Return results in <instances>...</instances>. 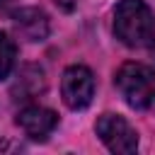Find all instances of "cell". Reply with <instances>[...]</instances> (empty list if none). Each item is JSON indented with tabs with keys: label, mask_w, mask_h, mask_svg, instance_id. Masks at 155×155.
Returning <instances> with one entry per match:
<instances>
[{
	"label": "cell",
	"mask_w": 155,
	"mask_h": 155,
	"mask_svg": "<svg viewBox=\"0 0 155 155\" xmlns=\"http://www.w3.org/2000/svg\"><path fill=\"white\" fill-rule=\"evenodd\" d=\"M114 34L128 48L148 46L155 36V15L143 0H121L114 10Z\"/></svg>",
	"instance_id": "obj_1"
},
{
	"label": "cell",
	"mask_w": 155,
	"mask_h": 155,
	"mask_svg": "<svg viewBox=\"0 0 155 155\" xmlns=\"http://www.w3.org/2000/svg\"><path fill=\"white\" fill-rule=\"evenodd\" d=\"M116 90L128 107L140 111H155V70L143 63H124L116 70Z\"/></svg>",
	"instance_id": "obj_2"
},
{
	"label": "cell",
	"mask_w": 155,
	"mask_h": 155,
	"mask_svg": "<svg viewBox=\"0 0 155 155\" xmlns=\"http://www.w3.org/2000/svg\"><path fill=\"white\" fill-rule=\"evenodd\" d=\"M94 131L99 136V140L111 150V153H121V155H128V153H136L138 148V133L136 128L116 116V114H102L94 124Z\"/></svg>",
	"instance_id": "obj_3"
},
{
	"label": "cell",
	"mask_w": 155,
	"mask_h": 155,
	"mask_svg": "<svg viewBox=\"0 0 155 155\" xmlns=\"http://www.w3.org/2000/svg\"><path fill=\"white\" fill-rule=\"evenodd\" d=\"M61 94L68 109H85L94 97V75L87 65H70L61 78Z\"/></svg>",
	"instance_id": "obj_4"
},
{
	"label": "cell",
	"mask_w": 155,
	"mask_h": 155,
	"mask_svg": "<svg viewBox=\"0 0 155 155\" xmlns=\"http://www.w3.org/2000/svg\"><path fill=\"white\" fill-rule=\"evenodd\" d=\"M17 126L31 138V140H46L53 128L58 126V114L46 107H24L17 114Z\"/></svg>",
	"instance_id": "obj_5"
},
{
	"label": "cell",
	"mask_w": 155,
	"mask_h": 155,
	"mask_svg": "<svg viewBox=\"0 0 155 155\" xmlns=\"http://www.w3.org/2000/svg\"><path fill=\"white\" fill-rule=\"evenodd\" d=\"M15 31L27 41H44L48 36V17L39 7H19L12 12Z\"/></svg>",
	"instance_id": "obj_6"
},
{
	"label": "cell",
	"mask_w": 155,
	"mask_h": 155,
	"mask_svg": "<svg viewBox=\"0 0 155 155\" xmlns=\"http://www.w3.org/2000/svg\"><path fill=\"white\" fill-rule=\"evenodd\" d=\"M15 58H17V48H15V41L0 31V80H5L12 68H15Z\"/></svg>",
	"instance_id": "obj_7"
},
{
	"label": "cell",
	"mask_w": 155,
	"mask_h": 155,
	"mask_svg": "<svg viewBox=\"0 0 155 155\" xmlns=\"http://www.w3.org/2000/svg\"><path fill=\"white\" fill-rule=\"evenodd\" d=\"M53 2H56L63 12H73V10L78 7V0H53Z\"/></svg>",
	"instance_id": "obj_8"
},
{
	"label": "cell",
	"mask_w": 155,
	"mask_h": 155,
	"mask_svg": "<svg viewBox=\"0 0 155 155\" xmlns=\"http://www.w3.org/2000/svg\"><path fill=\"white\" fill-rule=\"evenodd\" d=\"M5 5H7V0H0V10H2V7H5Z\"/></svg>",
	"instance_id": "obj_9"
}]
</instances>
